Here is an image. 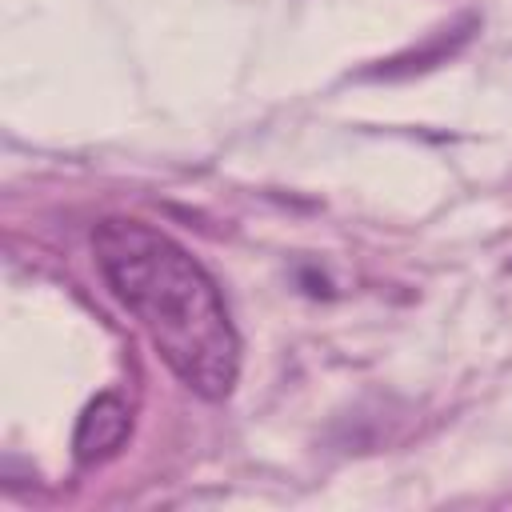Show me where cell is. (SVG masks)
<instances>
[{
    "instance_id": "1",
    "label": "cell",
    "mask_w": 512,
    "mask_h": 512,
    "mask_svg": "<svg viewBox=\"0 0 512 512\" xmlns=\"http://www.w3.org/2000/svg\"><path fill=\"white\" fill-rule=\"evenodd\" d=\"M92 256L172 376L200 400H228L240 380V332L212 272L168 232L132 216L100 220Z\"/></svg>"
},
{
    "instance_id": "2",
    "label": "cell",
    "mask_w": 512,
    "mask_h": 512,
    "mask_svg": "<svg viewBox=\"0 0 512 512\" xmlns=\"http://www.w3.org/2000/svg\"><path fill=\"white\" fill-rule=\"evenodd\" d=\"M128 428H132L128 404H124L116 392L96 396V400L84 408V416H80V424H76V436H72L76 460H80V464H100V460H108V456L124 444Z\"/></svg>"
}]
</instances>
